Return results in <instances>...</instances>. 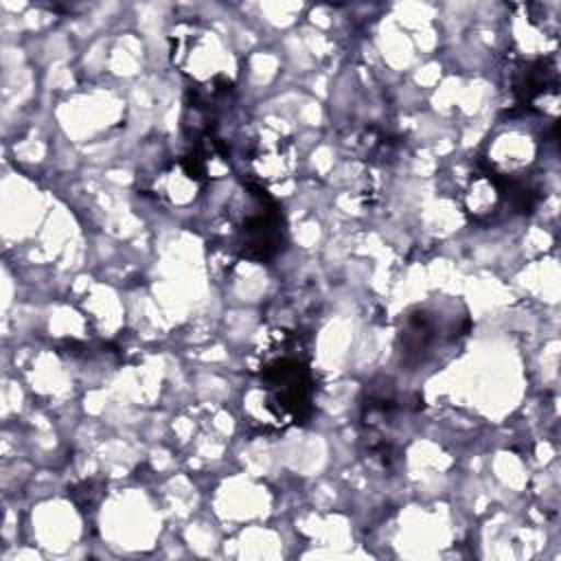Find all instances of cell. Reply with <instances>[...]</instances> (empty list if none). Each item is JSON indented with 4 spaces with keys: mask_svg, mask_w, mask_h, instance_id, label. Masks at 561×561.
Segmentation results:
<instances>
[{
    "mask_svg": "<svg viewBox=\"0 0 561 561\" xmlns=\"http://www.w3.org/2000/svg\"><path fill=\"white\" fill-rule=\"evenodd\" d=\"M171 55L178 68L199 85V99H217L232 88L230 50L208 26L184 22L171 37Z\"/></svg>",
    "mask_w": 561,
    "mask_h": 561,
    "instance_id": "1",
    "label": "cell"
}]
</instances>
